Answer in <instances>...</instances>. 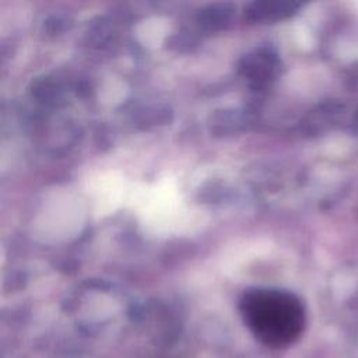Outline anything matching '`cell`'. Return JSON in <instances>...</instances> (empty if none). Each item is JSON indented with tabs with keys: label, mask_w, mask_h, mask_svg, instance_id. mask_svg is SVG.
<instances>
[{
	"label": "cell",
	"mask_w": 358,
	"mask_h": 358,
	"mask_svg": "<svg viewBox=\"0 0 358 358\" xmlns=\"http://www.w3.org/2000/svg\"><path fill=\"white\" fill-rule=\"evenodd\" d=\"M296 7L298 4L292 3H255L248 13L255 20H273L288 15Z\"/></svg>",
	"instance_id": "7a4b0ae2"
},
{
	"label": "cell",
	"mask_w": 358,
	"mask_h": 358,
	"mask_svg": "<svg viewBox=\"0 0 358 358\" xmlns=\"http://www.w3.org/2000/svg\"><path fill=\"white\" fill-rule=\"evenodd\" d=\"M239 310L252 334L270 348H284L303 330L305 310L291 292L277 288H255L243 294Z\"/></svg>",
	"instance_id": "6da1fadb"
}]
</instances>
